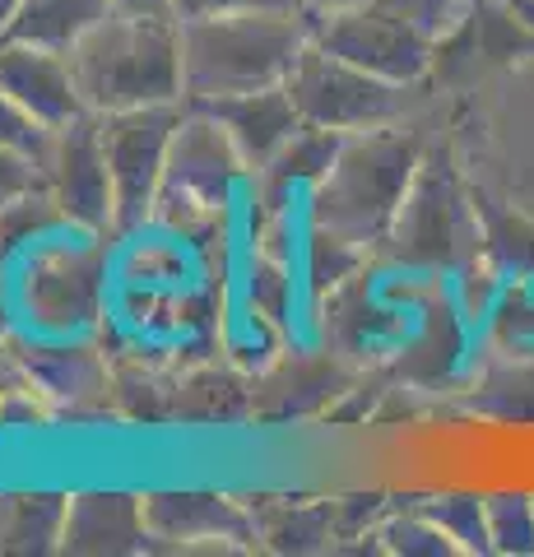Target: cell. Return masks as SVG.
<instances>
[{
	"label": "cell",
	"instance_id": "obj_9",
	"mask_svg": "<svg viewBox=\"0 0 534 557\" xmlns=\"http://www.w3.org/2000/svg\"><path fill=\"white\" fill-rule=\"evenodd\" d=\"M0 89L47 131H61L89 112L71 65V51L0 38Z\"/></svg>",
	"mask_w": 534,
	"mask_h": 557
},
{
	"label": "cell",
	"instance_id": "obj_15",
	"mask_svg": "<svg viewBox=\"0 0 534 557\" xmlns=\"http://www.w3.org/2000/svg\"><path fill=\"white\" fill-rule=\"evenodd\" d=\"M108 14H116L112 0H24V5L10 14L0 38L71 51L79 38H89Z\"/></svg>",
	"mask_w": 534,
	"mask_h": 557
},
{
	"label": "cell",
	"instance_id": "obj_28",
	"mask_svg": "<svg viewBox=\"0 0 534 557\" xmlns=\"http://www.w3.org/2000/svg\"><path fill=\"white\" fill-rule=\"evenodd\" d=\"M344 5H363V0H307L312 14H325V10H344Z\"/></svg>",
	"mask_w": 534,
	"mask_h": 557
},
{
	"label": "cell",
	"instance_id": "obj_27",
	"mask_svg": "<svg viewBox=\"0 0 534 557\" xmlns=\"http://www.w3.org/2000/svg\"><path fill=\"white\" fill-rule=\"evenodd\" d=\"M122 14H145V20H177V0H112Z\"/></svg>",
	"mask_w": 534,
	"mask_h": 557
},
{
	"label": "cell",
	"instance_id": "obj_17",
	"mask_svg": "<svg viewBox=\"0 0 534 557\" xmlns=\"http://www.w3.org/2000/svg\"><path fill=\"white\" fill-rule=\"evenodd\" d=\"M71 497L61 493H0V553L61 548Z\"/></svg>",
	"mask_w": 534,
	"mask_h": 557
},
{
	"label": "cell",
	"instance_id": "obj_22",
	"mask_svg": "<svg viewBox=\"0 0 534 557\" xmlns=\"http://www.w3.org/2000/svg\"><path fill=\"white\" fill-rule=\"evenodd\" d=\"M376 539H382V553H405V557H451L456 553V544L423 511L390 516L386 525H376Z\"/></svg>",
	"mask_w": 534,
	"mask_h": 557
},
{
	"label": "cell",
	"instance_id": "obj_19",
	"mask_svg": "<svg viewBox=\"0 0 534 557\" xmlns=\"http://www.w3.org/2000/svg\"><path fill=\"white\" fill-rule=\"evenodd\" d=\"M488 502V539L502 557H534V493L521 487H497L484 493Z\"/></svg>",
	"mask_w": 534,
	"mask_h": 557
},
{
	"label": "cell",
	"instance_id": "obj_10",
	"mask_svg": "<svg viewBox=\"0 0 534 557\" xmlns=\"http://www.w3.org/2000/svg\"><path fill=\"white\" fill-rule=\"evenodd\" d=\"M395 256L400 260H419V265H451L464 251V209L456 200L451 182H437L427 168H419V177L409 186V200L395 219L390 237Z\"/></svg>",
	"mask_w": 534,
	"mask_h": 557
},
{
	"label": "cell",
	"instance_id": "obj_3",
	"mask_svg": "<svg viewBox=\"0 0 534 557\" xmlns=\"http://www.w3.org/2000/svg\"><path fill=\"white\" fill-rule=\"evenodd\" d=\"M419 168H423V145L405 126L344 135L335 168L312 186V200H307L312 205V223L363 251L376 247V242L390 237Z\"/></svg>",
	"mask_w": 534,
	"mask_h": 557
},
{
	"label": "cell",
	"instance_id": "obj_25",
	"mask_svg": "<svg viewBox=\"0 0 534 557\" xmlns=\"http://www.w3.org/2000/svg\"><path fill=\"white\" fill-rule=\"evenodd\" d=\"M38 190H47L42 159L20 153V149H0V209L20 205L24 196H38Z\"/></svg>",
	"mask_w": 534,
	"mask_h": 557
},
{
	"label": "cell",
	"instance_id": "obj_26",
	"mask_svg": "<svg viewBox=\"0 0 534 557\" xmlns=\"http://www.w3.org/2000/svg\"><path fill=\"white\" fill-rule=\"evenodd\" d=\"M307 14V0H177V24L186 20H214V14Z\"/></svg>",
	"mask_w": 534,
	"mask_h": 557
},
{
	"label": "cell",
	"instance_id": "obj_16",
	"mask_svg": "<svg viewBox=\"0 0 534 557\" xmlns=\"http://www.w3.org/2000/svg\"><path fill=\"white\" fill-rule=\"evenodd\" d=\"M98 251L51 256L42 274L28 284V307H38L47 325H75L98 302Z\"/></svg>",
	"mask_w": 534,
	"mask_h": 557
},
{
	"label": "cell",
	"instance_id": "obj_2",
	"mask_svg": "<svg viewBox=\"0 0 534 557\" xmlns=\"http://www.w3.org/2000/svg\"><path fill=\"white\" fill-rule=\"evenodd\" d=\"M71 65L89 112H135L186 102L182 24L145 14H108L89 38L71 47Z\"/></svg>",
	"mask_w": 534,
	"mask_h": 557
},
{
	"label": "cell",
	"instance_id": "obj_1",
	"mask_svg": "<svg viewBox=\"0 0 534 557\" xmlns=\"http://www.w3.org/2000/svg\"><path fill=\"white\" fill-rule=\"evenodd\" d=\"M312 47V10L307 14H214L182 24L186 102H219L256 89H274Z\"/></svg>",
	"mask_w": 534,
	"mask_h": 557
},
{
	"label": "cell",
	"instance_id": "obj_4",
	"mask_svg": "<svg viewBox=\"0 0 534 557\" xmlns=\"http://www.w3.org/2000/svg\"><path fill=\"white\" fill-rule=\"evenodd\" d=\"M247 163L228 131L204 112L186 102V116L167 149V172H163V190H159V209L153 219L172 223V228H200L204 219H214L223 205L233 200L237 182L247 177Z\"/></svg>",
	"mask_w": 534,
	"mask_h": 557
},
{
	"label": "cell",
	"instance_id": "obj_29",
	"mask_svg": "<svg viewBox=\"0 0 534 557\" xmlns=\"http://www.w3.org/2000/svg\"><path fill=\"white\" fill-rule=\"evenodd\" d=\"M24 5V0H0V33H5V24H10V14L14 10H20Z\"/></svg>",
	"mask_w": 534,
	"mask_h": 557
},
{
	"label": "cell",
	"instance_id": "obj_24",
	"mask_svg": "<svg viewBox=\"0 0 534 557\" xmlns=\"http://www.w3.org/2000/svg\"><path fill=\"white\" fill-rule=\"evenodd\" d=\"M47 139L51 131L38 126L20 102H14L5 89H0V149H20V153H33V159H42L47 153Z\"/></svg>",
	"mask_w": 534,
	"mask_h": 557
},
{
	"label": "cell",
	"instance_id": "obj_12",
	"mask_svg": "<svg viewBox=\"0 0 534 557\" xmlns=\"http://www.w3.org/2000/svg\"><path fill=\"white\" fill-rule=\"evenodd\" d=\"M191 108H204L223 131H228V139L237 145V153H243V163L251 172H261L293 139V131L302 126V112L284 84L256 89V94H237V98H219V102H191Z\"/></svg>",
	"mask_w": 534,
	"mask_h": 557
},
{
	"label": "cell",
	"instance_id": "obj_7",
	"mask_svg": "<svg viewBox=\"0 0 534 557\" xmlns=\"http://www.w3.org/2000/svg\"><path fill=\"white\" fill-rule=\"evenodd\" d=\"M186 116V102L167 108H135V112H108L102 121V149H108L112 196H116V233L145 228L159 209L167 149Z\"/></svg>",
	"mask_w": 534,
	"mask_h": 557
},
{
	"label": "cell",
	"instance_id": "obj_21",
	"mask_svg": "<svg viewBox=\"0 0 534 557\" xmlns=\"http://www.w3.org/2000/svg\"><path fill=\"white\" fill-rule=\"evenodd\" d=\"M368 251L363 247H353V242H344L335 237L331 228H316L312 223V233H307V274H312V288L325 293V284H344L353 270H358V260H363Z\"/></svg>",
	"mask_w": 534,
	"mask_h": 557
},
{
	"label": "cell",
	"instance_id": "obj_13",
	"mask_svg": "<svg viewBox=\"0 0 534 557\" xmlns=\"http://www.w3.org/2000/svg\"><path fill=\"white\" fill-rule=\"evenodd\" d=\"M149 520H145V497L126 493H79L71 497L65 511V553H145L149 544Z\"/></svg>",
	"mask_w": 534,
	"mask_h": 557
},
{
	"label": "cell",
	"instance_id": "obj_11",
	"mask_svg": "<svg viewBox=\"0 0 534 557\" xmlns=\"http://www.w3.org/2000/svg\"><path fill=\"white\" fill-rule=\"evenodd\" d=\"M145 520L167 548H223L256 539L251 511L219 493H153L145 497Z\"/></svg>",
	"mask_w": 534,
	"mask_h": 557
},
{
	"label": "cell",
	"instance_id": "obj_14",
	"mask_svg": "<svg viewBox=\"0 0 534 557\" xmlns=\"http://www.w3.org/2000/svg\"><path fill=\"white\" fill-rule=\"evenodd\" d=\"M344 149V135L339 131H325V126H312V121H302L298 131H293L288 145L274 153V159L251 172L256 177V200L265 209H280L293 200V190H312L325 172L335 168Z\"/></svg>",
	"mask_w": 534,
	"mask_h": 557
},
{
	"label": "cell",
	"instance_id": "obj_8",
	"mask_svg": "<svg viewBox=\"0 0 534 557\" xmlns=\"http://www.w3.org/2000/svg\"><path fill=\"white\" fill-rule=\"evenodd\" d=\"M42 182L51 205L61 209V223L79 233H116V196L108 149H102V121L98 112H84L71 126L51 131L42 153Z\"/></svg>",
	"mask_w": 534,
	"mask_h": 557
},
{
	"label": "cell",
	"instance_id": "obj_18",
	"mask_svg": "<svg viewBox=\"0 0 534 557\" xmlns=\"http://www.w3.org/2000/svg\"><path fill=\"white\" fill-rule=\"evenodd\" d=\"M419 511L433 520V525L446 539H451L456 553H493L484 493H464V487H451V493H437V497L419 502Z\"/></svg>",
	"mask_w": 534,
	"mask_h": 557
},
{
	"label": "cell",
	"instance_id": "obj_20",
	"mask_svg": "<svg viewBox=\"0 0 534 557\" xmlns=\"http://www.w3.org/2000/svg\"><path fill=\"white\" fill-rule=\"evenodd\" d=\"M28 372H38L47 395H89L102 386V368L89 348H38Z\"/></svg>",
	"mask_w": 534,
	"mask_h": 557
},
{
	"label": "cell",
	"instance_id": "obj_5",
	"mask_svg": "<svg viewBox=\"0 0 534 557\" xmlns=\"http://www.w3.org/2000/svg\"><path fill=\"white\" fill-rule=\"evenodd\" d=\"M284 89L298 102L302 121L339 135H363L382 126H400L409 112V84L376 79L368 70L321 51L316 42L302 51L298 65L288 70Z\"/></svg>",
	"mask_w": 534,
	"mask_h": 557
},
{
	"label": "cell",
	"instance_id": "obj_6",
	"mask_svg": "<svg viewBox=\"0 0 534 557\" xmlns=\"http://www.w3.org/2000/svg\"><path fill=\"white\" fill-rule=\"evenodd\" d=\"M312 42L376 79L409 84V89L427 79V70L437 65V42L423 28L400 20L395 10H386L382 0L312 14Z\"/></svg>",
	"mask_w": 534,
	"mask_h": 557
},
{
	"label": "cell",
	"instance_id": "obj_23",
	"mask_svg": "<svg viewBox=\"0 0 534 557\" xmlns=\"http://www.w3.org/2000/svg\"><path fill=\"white\" fill-rule=\"evenodd\" d=\"M386 10H395L400 20H409L413 28H423L427 38H433L437 47L451 38V33L470 20L474 0H382Z\"/></svg>",
	"mask_w": 534,
	"mask_h": 557
}]
</instances>
